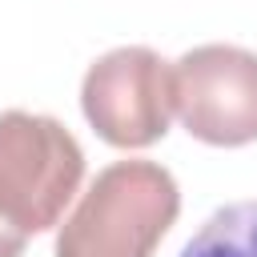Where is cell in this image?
<instances>
[{"label": "cell", "instance_id": "obj_3", "mask_svg": "<svg viewBox=\"0 0 257 257\" xmlns=\"http://www.w3.org/2000/svg\"><path fill=\"white\" fill-rule=\"evenodd\" d=\"M80 108L112 149H149L173 120V64L145 44L96 56L80 80Z\"/></svg>", "mask_w": 257, "mask_h": 257}, {"label": "cell", "instance_id": "obj_4", "mask_svg": "<svg viewBox=\"0 0 257 257\" xmlns=\"http://www.w3.org/2000/svg\"><path fill=\"white\" fill-rule=\"evenodd\" d=\"M173 112L189 137L241 149L257 141V52L197 44L173 64Z\"/></svg>", "mask_w": 257, "mask_h": 257}, {"label": "cell", "instance_id": "obj_2", "mask_svg": "<svg viewBox=\"0 0 257 257\" xmlns=\"http://www.w3.org/2000/svg\"><path fill=\"white\" fill-rule=\"evenodd\" d=\"M80 181L84 149L56 116L0 112V225L24 237L52 229Z\"/></svg>", "mask_w": 257, "mask_h": 257}, {"label": "cell", "instance_id": "obj_5", "mask_svg": "<svg viewBox=\"0 0 257 257\" xmlns=\"http://www.w3.org/2000/svg\"><path fill=\"white\" fill-rule=\"evenodd\" d=\"M177 257H257V201H233L205 217Z\"/></svg>", "mask_w": 257, "mask_h": 257}, {"label": "cell", "instance_id": "obj_1", "mask_svg": "<svg viewBox=\"0 0 257 257\" xmlns=\"http://www.w3.org/2000/svg\"><path fill=\"white\" fill-rule=\"evenodd\" d=\"M181 213V189L157 161H112L56 229V257H153Z\"/></svg>", "mask_w": 257, "mask_h": 257}, {"label": "cell", "instance_id": "obj_6", "mask_svg": "<svg viewBox=\"0 0 257 257\" xmlns=\"http://www.w3.org/2000/svg\"><path fill=\"white\" fill-rule=\"evenodd\" d=\"M24 245H28V237H24V233H16V229L0 225V257H20V253H24Z\"/></svg>", "mask_w": 257, "mask_h": 257}]
</instances>
